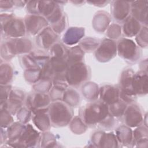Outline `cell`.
Returning a JSON list of instances; mask_svg holds the SVG:
<instances>
[{"label": "cell", "mask_w": 148, "mask_h": 148, "mask_svg": "<svg viewBox=\"0 0 148 148\" xmlns=\"http://www.w3.org/2000/svg\"><path fill=\"white\" fill-rule=\"evenodd\" d=\"M89 75L87 66L83 62H79L68 66L65 78L69 85L76 87L87 80Z\"/></svg>", "instance_id": "cell-4"}, {"label": "cell", "mask_w": 148, "mask_h": 148, "mask_svg": "<svg viewBox=\"0 0 148 148\" xmlns=\"http://www.w3.org/2000/svg\"><path fill=\"white\" fill-rule=\"evenodd\" d=\"M48 110L51 124L54 126L66 125L72 117L70 106L62 101H56L52 102Z\"/></svg>", "instance_id": "cell-2"}, {"label": "cell", "mask_w": 148, "mask_h": 148, "mask_svg": "<svg viewBox=\"0 0 148 148\" xmlns=\"http://www.w3.org/2000/svg\"><path fill=\"white\" fill-rule=\"evenodd\" d=\"M101 101L108 106L115 103L120 100L119 88L112 86H105L101 87L100 91Z\"/></svg>", "instance_id": "cell-16"}, {"label": "cell", "mask_w": 148, "mask_h": 148, "mask_svg": "<svg viewBox=\"0 0 148 148\" xmlns=\"http://www.w3.org/2000/svg\"><path fill=\"white\" fill-rule=\"evenodd\" d=\"M113 117L108 105L102 101L91 102L81 110L82 121L85 125L91 127L98 125L108 130L114 126Z\"/></svg>", "instance_id": "cell-1"}, {"label": "cell", "mask_w": 148, "mask_h": 148, "mask_svg": "<svg viewBox=\"0 0 148 148\" xmlns=\"http://www.w3.org/2000/svg\"><path fill=\"white\" fill-rule=\"evenodd\" d=\"M138 44L141 47H146L147 45V27L140 29L136 38Z\"/></svg>", "instance_id": "cell-27"}, {"label": "cell", "mask_w": 148, "mask_h": 148, "mask_svg": "<svg viewBox=\"0 0 148 148\" xmlns=\"http://www.w3.org/2000/svg\"><path fill=\"white\" fill-rule=\"evenodd\" d=\"M124 122L126 125L135 127L143 121V115L140 107L135 104H131L127 106L123 114Z\"/></svg>", "instance_id": "cell-9"}, {"label": "cell", "mask_w": 148, "mask_h": 148, "mask_svg": "<svg viewBox=\"0 0 148 148\" xmlns=\"http://www.w3.org/2000/svg\"><path fill=\"white\" fill-rule=\"evenodd\" d=\"M117 130L116 135L119 142L124 145L132 144V140H134V138L131 130L124 126L120 127L119 129Z\"/></svg>", "instance_id": "cell-21"}, {"label": "cell", "mask_w": 148, "mask_h": 148, "mask_svg": "<svg viewBox=\"0 0 148 148\" xmlns=\"http://www.w3.org/2000/svg\"><path fill=\"white\" fill-rule=\"evenodd\" d=\"M39 138V134L32 128L31 124H28L25 126L16 144H17V146L19 147L34 146L38 142Z\"/></svg>", "instance_id": "cell-11"}, {"label": "cell", "mask_w": 148, "mask_h": 148, "mask_svg": "<svg viewBox=\"0 0 148 148\" xmlns=\"http://www.w3.org/2000/svg\"><path fill=\"white\" fill-rule=\"evenodd\" d=\"M50 50L52 57L65 58L66 60L68 50L66 49L64 45L59 43H56L51 47Z\"/></svg>", "instance_id": "cell-25"}, {"label": "cell", "mask_w": 148, "mask_h": 148, "mask_svg": "<svg viewBox=\"0 0 148 148\" xmlns=\"http://www.w3.org/2000/svg\"><path fill=\"white\" fill-rule=\"evenodd\" d=\"M50 98L44 92H36L27 98V107L35 114L46 112L49 109Z\"/></svg>", "instance_id": "cell-7"}, {"label": "cell", "mask_w": 148, "mask_h": 148, "mask_svg": "<svg viewBox=\"0 0 148 148\" xmlns=\"http://www.w3.org/2000/svg\"><path fill=\"white\" fill-rule=\"evenodd\" d=\"M141 29V25L139 21L132 16L127 17L123 24V32L127 37H132L137 35Z\"/></svg>", "instance_id": "cell-18"}, {"label": "cell", "mask_w": 148, "mask_h": 148, "mask_svg": "<svg viewBox=\"0 0 148 148\" xmlns=\"http://www.w3.org/2000/svg\"><path fill=\"white\" fill-rule=\"evenodd\" d=\"M99 43L95 39L93 38H85L83 39L79 43V46L85 51H91L93 50H96L98 47Z\"/></svg>", "instance_id": "cell-26"}, {"label": "cell", "mask_w": 148, "mask_h": 148, "mask_svg": "<svg viewBox=\"0 0 148 148\" xmlns=\"http://www.w3.org/2000/svg\"><path fill=\"white\" fill-rule=\"evenodd\" d=\"M33 120L36 127L41 131H45L49 129L51 122L49 116L45 114V112L35 114Z\"/></svg>", "instance_id": "cell-20"}, {"label": "cell", "mask_w": 148, "mask_h": 148, "mask_svg": "<svg viewBox=\"0 0 148 148\" xmlns=\"http://www.w3.org/2000/svg\"><path fill=\"white\" fill-rule=\"evenodd\" d=\"M131 12L132 17L140 23L145 24L147 27V1H133L131 5Z\"/></svg>", "instance_id": "cell-13"}, {"label": "cell", "mask_w": 148, "mask_h": 148, "mask_svg": "<svg viewBox=\"0 0 148 148\" xmlns=\"http://www.w3.org/2000/svg\"><path fill=\"white\" fill-rule=\"evenodd\" d=\"M13 71L10 64H1V84L6 85L12 78Z\"/></svg>", "instance_id": "cell-22"}, {"label": "cell", "mask_w": 148, "mask_h": 148, "mask_svg": "<svg viewBox=\"0 0 148 148\" xmlns=\"http://www.w3.org/2000/svg\"><path fill=\"white\" fill-rule=\"evenodd\" d=\"M110 113L113 117H121L123 115L127 108V103L121 99L114 104L108 106Z\"/></svg>", "instance_id": "cell-23"}, {"label": "cell", "mask_w": 148, "mask_h": 148, "mask_svg": "<svg viewBox=\"0 0 148 148\" xmlns=\"http://www.w3.org/2000/svg\"><path fill=\"white\" fill-rule=\"evenodd\" d=\"M134 142L138 145L142 143L147 144V128L140 127L134 132Z\"/></svg>", "instance_id": "cell-24"}, {"label": "cell", "mask_w": 148, "mask_h": 148, "mask_svg": "<svg viewBox=\"0 0 148 148\" xmlns=\"http://www.w3.org/2000/svg\"><path fill=\"white\" fill-rule=\"evenodd\" d=\"M57 38V34L51 28L46 27L36 36V43H38L40 47L46 49L51 48V47L56 43Z\"/></svg>", "instance_id": "cell-15"}, {"label": "cell", "mask_w": 148, "mask_h": 148, "mask_svg": "<svg viewBox=\"0 0 148 148\" xmlns=\"http://www.w3.org/2000/svg\"><path fill=\"white\" fill-rule=\"evenodd\" d=\"M84 34V28L71 27L64 35L63 42L67 45H73L78 42Z\"/></svg>", "instance_id": "cell-17"}, {"label": "cell", "mask_w": 148, "mask_h": 148, "mask_svg": "<svg viewBox=\"0 0 148 148\" xmlns=\"http://www.w3.org/2000/svg\"><path fill=\"white\" fill-rule=\"evenodd\" d=\"M3 15V14H2ZM1 17V32L9 38H19L25 34V25L23 20L13 17L12 15L4 14Z\"/></svg>", "instance_id": "cell-3"}, {"label": "cell", "mask_w": 148, "mask_h": 148, "mask_svg": "<svg viewBox=\"0 0 148 148\" xmlns=\"http://www.w3.org/2000/svg\"><path fill=\"white\" fill-rule=\"evenodd\" d=\"M116 53V43L112 39H105L95 50V55L99 61L106 62L114 57Z\"/></svg>", "instance_id": "cell-8"}, {"label": "cell", "mask_w": 148, "mask_h": 148, "mask_svg": "<svg viewBox=\"0 0 148 148\" xmlns=\"http://www.w3.org/2000/svg\"><path fill=\"white\" fill-rule=\"evenodd\" d=\"M131 12L130 2L126 1H113L112 5V14L115 20L125 21Z\"/></svg>", "instance_id": "cell-14"}, {"label": "cell", "mask_w": 148, "mask_h": 148, "mask_svg": "<svg viewBox=\"0 0 148 148\" xmlns=\"http://www.w3.org/2000/svg\"><path fill=\"white\" fill-rule=\"evenodd\" d=\"M30 40L24 38L10 39L1 47V52L4 51V59L10 58L12 56L20 53L28 52L31 49Z\"/></svg>", "instance_id": "cell-5"}, {"label": "cell", "mask_w": 148, "mask_h": 148, "mask_svg": "<svg viewBox=\"0 0 148 148\" xmlns=\"http://www.w3.org/2000/svg\"><path fill=\"white\" fill-rule=\"evenodd\" d=\"M147 72L140 71L134 73L132 79V88L135 94L142 96L147 93Z\"/></svg>", "instance_id": "cell-12"}, {"label": "cell", "mask_w": 148, "mask_h": 148, "mask_svg": "<svg viewBox=\"0 0 148 148\" xmlns=\"http://www.w3.org/2000/svg\"><path fill=\"white\" fill-rule=\"evenodd\" d=\"M109 28H110L109 30L111 32H110V35H109V36H111L110 38H117L118 36L119 35L117 34V33H116L115 32H117L121 33V27H120V26H119L117 24H114V28H113L112 25Z\"/></svg>", "instance_id": "cell-29"}, {"label": "cell", "mask_w": 148, "mask_h": 148, "mask_svg": "<svg viewBox=\"0 0 148 148\" xmlns=\"http://www.w3.org/2000/svg\"><path fill=\"white\" fill-rule=\"evenodd\" d=\"M84 56V51L79 46L73 47L68 50L66 61L68 65L82 62Z\"/></svg>", "instance_id": "cell-19"}, {"label": "cell", "mask_w": 148, "mask_h": 148, "mask_svg": "<svg viewBox=\"0 0 148 148\" xmlns=\"http://www.w3.org/2000/svg\"><path fill=\"white\" fill-rule=\"evenodd\" d=\"M12 117L9 114V112L6 109H1V126L2 127H6L10 125L12 122Z\"/></svg>", "instance_id": "cell-28"}, {"label": "cell", "mask_w": 148, "mask_h": 148, "mask_svg": "<svg viewBox=\"0 0 148 148\" xmlns=\"http://www.w3.org/2000/svg\"><path fill=\"white\" fill-rule=\"evenodd\" d=\"M117 51L121 58L128 62H136L140 57V50L132 40L123 38L117 44Z\"/></svg>", "instance_id": "cell-6"}, {"label": "cell", "mask_w": 148, "mask_h": 148, "mask_svg": "<svg viewBox=\"0 0 148 148\" xmlns=\"http://www.w3.org/2000/svg\"><path fill=\"white\" fill-rule=\"evenodd\" d=\"M25 18L26 31L31 35L39 34L48 24L47 20L42 16L32 14Z\"/></svg>", "instance_id": "cell-10"}]
</instances>
